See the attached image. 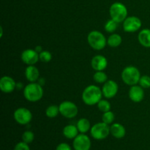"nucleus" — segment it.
<instances>
[{"label":"nucleus","mask_w":150,"mask_h":150,"mask_svg":"<svg viewBox=\"0 0 150 150\" xmlns=\"http://www.w3.org/2000/svg\"><path fill=\"white\" fill-rule=\"evenodd\" d=\"M117 26H118V23L111 18L105 23L104 28L108 33L113 34L117 29Z\"/></svg>","instance_id":"24"},{"label":"nucleus","mask_w":150,"mask_h":150,"mask_svg":"<svg viewBox=\"0 0 150 150\" xmlns=\"http://www.w3.org/2000/svg\"><path fill=\"white\" fill-rule=\"evenodd\" d=\"M25 76L29 82H37L40 79L39 70L35 65H28L25 70Z\"/></svg>","instance_id":"17"},{"label":"nucleus","mask_w":150,"mask_h":150,"mask_svg":"<svg viewBox=\"0 0 150 150\" xmlns=\"http://www.w3.org/2000/svg\"><path fill=\"white\" fill-rule=\"evenodd\" d=\"M76 126H77V128L79 130V133H87L89 130H90L91 127H91L90 122L89 121V120L86 118H81L78 120Z\"/></svg>","instance_id":"20"},{"label":"nucleus","mask_w":150,"mask_h":150,"mask_svg":"<svg viewBox=\"0 0 150 150\" xmlns=\"http://www.w3.org/2000/svg\"><path fill=\"white\" fill-rule=\"evenodd\" d=\"M59 114L67 119H73L77 116L79 113V108L77 105L71 101H63L59 105Z\"/></svg>","instance_id":"7"},{"label":"nucleus","mask_w":150,"mask_h":150,"mask_svg":"<svg viewBox=\"0 0 150 150\" xmlns=\"http://www.w3.org/2000/svg\"><path fill=\"white\" fill-rule=\"evenodd\" d=\"M14 120L18 124L21 125H28L32 120V114L28 108H18L14 111L13 114Z\"/></svg>","instance_id":"8"},{"label":"nucleus","mask_w":150,"mask_h":150,"mask_svg":"<svg viewBox=\"0 0 150 150\" xmlns=\"http://www.w3.org/2000/svg\"><path fill=\"white\" fill-rule=\"evenodd\" d=\"M97 105H98V108H99L100 111H102V112L103 113L111 111V103H110L109 101L107 100L101 99L98 102V103L97 104Z\"/></svg>","instance_id":"25"},{"label":"nucleus","mask_w":150,"mask_h":150,"mask_svg":"<svg viewBox=\"0 0 150 150\" xmlns=\"http://www.w3.org/2000/svg\"><path fill=\"white\" fill-rule=\"evenodd\" d=\"M142 26V20L137 16H127L123 21V29L125 32L132 33L137 32Z\"/></svg>","instance_id":"9"},{"label":"nucleus","mask_w":150,"mask_h":150,"mask_svg":"<svg viewBox=\"0 0 150 150\" xmlns=\"http://www.w3.org/2000/svg\"><path fill=\"white\" fill-rule=\"evenodd\" d=\"M128 95L130 99L134 103H140L144 98V91L140 85H133L129 89Z\"/></svg>","instance_id":"14"},{"label":"nucleus","mask_w":150,"mask_h":150,"mask_svg":"<svg viewBox=\"0 0 150 150\" xmlns=\"http://www.w3.org/2000/svg\"><path fill=\"white\" fill-rule=\"evenodd\" d=\"M119 90V86L114 80H108L103 83L102 87L103 95L105 98L111 99L117 95Z\"/></svg>","instance_id":"11"},{"label":"nucleus","mask_w":150,"mask_h":150,"mask_svg":"<svg viewBox=\"0 0 150 150\" xmlns=\"http://www.w3.org/2000/svg\"><path fill=\"white\" fill-rule=\"evenodd\" d=\"M59 114V108L56 105H51L45 110V115L48 118H55Z\"/></svg>","instance_id":"22"},{"label":"nucleus","mask_w":150,"mask_h":150,"mask_svg":"<svg viewBox=\"0 0 150 150\" xmlns=\"http://www.w3.org/2000/svg\"><path fill=\"white\" fill-rule=\"evenodd\" d=\"M109 15L111 18L116 22L122 23L127 17V9L123 3L117 1L113 3L110 7Z\"/></svg>","instance_id":"5"},{"label":"nucleus","mask_w":150,"mask_h":150,"mask_svg":"<svg viewBox=\"0 0 150 150\" xmlns=\"http://www.w3.org/2000/svg\"><path fill=\"white\" fill-rule=\"evenodd\" d=\"M16 83L14 79L8 76H4L0 79V89L4 93L9 94L16 89Z\"/></svg>","instance_id":"13"},{"label":"nucleus","mask_w":150,"mask_h":150,"mask_svg":"<svg viewBox=\"0 0 150 150\" xmlns=\"http://www.w3.org/2000/svg\"><path fill=\"white\" fill-rule=\"evenodd\" d=\"M23 88V84H22V83H17V84H16V89H21Z\"/></svg>","instance_id":"34"},{"label":"nucleus","mask_w":150,"mask_h":150,"mask_svg":"<svg viewBox=\"0 0 150 150\" xmlns=\"http://www.w3.org/2000/svg\"><path fill=\"white\" fill-rule=\"evenodd\" d=\"M139 83L144 89H149L150 88V76H147V75L142 76Z\"/></svg>","instance_id":"29"},{"label":"nucleus","mask_w":150,"mask_h":150,"mask_svg":"<svg viewBox=\"0 0 150 150\" xmlns=\"http://www.w3.org/2000/svg\"><path fill=\"white\" fill-rule=\"evenodd\" d=\"M35 50L38 53V54H40V53H41L42 51H43V50H42V48L40 46V45H37V46L35 47Z\"/></svg>","instance_id":"33"},{"label":"nucleus","mask_w":150,"mask_h":150,"mask_svg":"<svg viewBox=\"0 0 150 150\" xmlns=\"http://www.w3.org/2000/svg\"><path fill=\"white\" fill-rule=\"evenodd\" d=\"M40 61L43 63H48L52 59V54L48 51H42L39 54Z\"/></svg>","instance_id":"28"},{"label":"nucleus","mask_w":150,"mask_h":150,"mask_svg":"<svg viewBox=\"0 0 150 150\" xmlns=\"http://www.w3.org/2000/svg\"><path fill=\"white\" fill-rule=\"evenodd\" d=\"M90 134L95 140H103L111 134L110 126L103 122L96 123L91 127Z\"/></svg>","instance_id":"6"},{"label":"nucleus","mask_w":150,"mask_h":150,"mask_svg":"<svg viewBox=\"0 0 150 150\" xmlns=\"http://www.w3.org/2000/svg\"><path fill=\"white\" fill-rule=\"evenodd\" d=\"M122 42V38L118 34L113 33L107 39V44L111 48H117Z\"/></svg>","instance_id":"21"},{"label":"nucleus","mask_w":150,"mask_h":150,"mask_svg":"<svg viewBox=\"0 0 150 150\" xmlns=\"http://www.w3.org/2000/svg\"><path fill=\"white\" fill-rule=\"evenodd\" d=\"M91 66L95 71H104L108 66V60L104 56L96 55L91 60Z\"/></svg>","instance_id":"15"},{"label":"nucleus","mask_w":150,"mask_h":150,"mask_svg":"<svg viewBox=\"0 0 150 150\" xmlns=\"http://www.w3.org/2000/svg\"><path fill=\"white\" fill-rule=\"evenodd\" d=\"M56 150H72L71 146L67 143H60L56 148Z\"/></svg>","instance_id":"31"},{"label":"nucleus","mask_w":150,"mask_h":150,"mask_svg":"<svg viewBox=\"0 0 150 150\" xmlns=\"http://www.w3.org/2000/svg\"><path fill=\"white\" fill-rule=\"evenodd\" d=\"M87 41L91 48L96 51L103 50L107 45V39L105 35L97 30L89 32L87 36Z\"/></svg>","instance_id":"4"},{"label":"nucleus","mask_w":150,"mask_h":150,"mask_svg":"<svg viewBox=\"0 0 150 150\" xmlns=\"http://www.w3.org/2000/svg\"><path fill=\"white\" fill-rule=\"evenodd\" d=\"M79 130L77 126L73 125H68L63 128V136L68 139H74L79 135Z\"/></svg>","instance_id":"19"},{"label":"nucleus","mask_w":150,"mask_h":150,"mask_svg":"<svg viewBox=\"0 0 150 150\" xmlns=\"http://www.w3.org/2000/svg\"><path fill=\"white\" fill-rule=\"evenodd\" d=\"M141 76L140 71L135 66H127L122 70L121 74L123 82L130 86L139 83Z\"/></svg>","instance_id":"3"},{"label":"nucleus","mask_w":150,"mask_h":150,"mask_svg":"<svg viewBox=\"0 0 150 150\" xmlns=\"http://www.w3.org/2000/svg\"><path fill=\"white\" fill-rule=\"evenodd\" d=\"M35 139V134L30 130H26L22 134V141L26 144H31Z\"/></svg>","instance_id":"27"},{"label":"nucleus","mask_w":150,"mask_h":150,"mask_svg":"<svg viewBox=\"0 0 150 150\" xmlns=\"http://www.w3.org/2000/svg\"><path fill=\"white\" fill-rule=\"evenodd\" d=\"M93 79L98 83H104L108 81V76L104 71H96L94 74Z\"/></svg>","instance_id":"23"},{"label":"nucleus","mask_w":150,"mask_h":150,"mask_svg":"<svg viewBox=\"0 0 150 150\" xmlns=\"http://www.w3.org/2000/svg\"><path fill=\"white\" fill-rule=\"evenodd\" d=\"M22 62L27 65H35L40 60L39 54L35 49H26L21 55Z\"/></svg>","instance_id":"12"},{"label":"nucleus","mask_w":150,"mask_h":150,"mask_svg":"<svg viewBox=\"0 0 150 150\" xmlns=\"http://www.w3.org/2000/svg\"><path fill=\"white\" fill-rule=\"evenodd\" d=\"M0 29H1V35H0V36H1V37H2V34H3L2 27H0Z\"/></svg>","instance_id":"35"},{"label":"nucleus","mask_w":150,"mask_h":150,"mask_svg":"<svg viewBox=\"0 0 150 150\" xmlns=\"http://www.w3.org/2000/svg\"><path fill=\"white\" fill-rule=\"evenodd\" d=\"M115 120V115L111 111L104 112L102 116V121L107 125H111Z\"/></svg>","instance_id":"26"},{"label":"nucleus","mask_w":150,"mask_h":150,"mask_svg":"<svg viewBox=\"0 0 150 150\" xmlns=\"http://www.w3.org/2000/svg\"><path fill=\"white\" fill-rule=\"evenodd\" d=\"M38 83H39L40 85H41V86H43L44 85H45V79H44V78H40L39 79H38Z\"/></svg>","instance_id":"32"},{"label":"nucleus","mask_w":150,"mask_h":150,"mask_svg":"<svg viewBox=\"0 0 150 150\" xmlns=\"http://www.w3.org/2000/svg\"><path fill=\"white\" fill-rule=\"evenodd\" d=\"M91 140L85 133L79 134L73 142V146L74 150H89L91 148Z\"/></svg>","instance_id":"10"},{"label":"nucleus","mask_w":150,"mask_h":150,"mask_svg":"<svg viewBox=\"0 0 150 150\" xmlns=\"http://www.w3.org/2000/svg\"><path fill=\"white\" fill-rule=\"evenodd\" d=\"M138 40L142 46L150 48V29H144L138 35Z\"/></svg>","instance_id":"18"},{"label":"nucleus","mask_w":150,"mask_h":150,"mask_svg":"<svg viewBox=\"0 0 150 150\" xmlns=\"http://www.w3.org/2000/svg\"><path fill=\"white\" fill-rule=\"evenodd\" d=\"M102 89L95 85H89L86 86L82 92V100L83 102L87 105H97L102 99Z\"/></svg>","instance_id":"1"},{"label":"nucleus","mask_w":150,"mask_h":150,"mask_svg":"<svg viewBox=\"0 0 150 150\" xmlns=\"http://www.w3.org/2000/svg\"><path fill=\"white\" fill-rule=\"evenodd\" d=\"M110 133L115 139H122L126 135L125 127L120 123H113L110 126Z\"/></svg>","instance_id":"16"},{"label":"nucleus","mask_w":150,"mask_h":150,"mask_svg":"<svg viewBox=\"0 0 150 150\" xmlns=\"http://www.w3.org/2000/svg\"><path fill=\"white\" fill-rule=\"evenodd\" d=\"M14 150H30L29 146L28 144L25 143L23 141L21 142H18L17 144L15 146Z\"/></svg>","instance_id":"30"},{"label":"nucleus","mask_w":150,"mask_h":150,"mask_svg":"<svg viewBox=\"0 0 150 150\" xmlns=\"http://www.w3.org/2000/svg\"><path fill=\"white\" fill-rule=\"evenodd\" d=\"M43 89L38 82H30L23 89V96L29 102H38L43 96Z\"/></svg>","instance_id":"2"}]
</instances>
